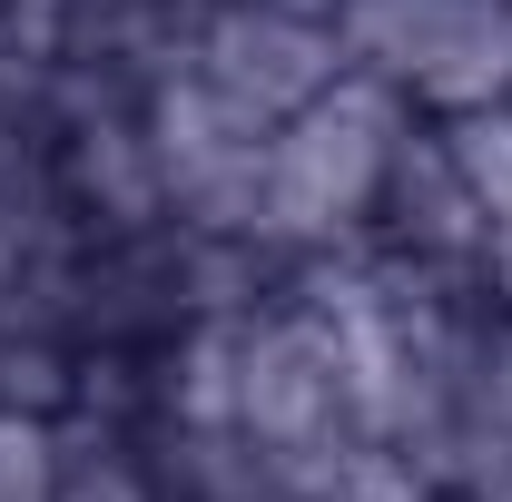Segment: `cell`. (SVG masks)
I'll return each mask as SVG.
<instances>
[{
  "instance_id": "obj_1",
  "label": "cell",
  "mask_w": 512,
  "mask_h": 502,
  "mask_svg": "<svg viewBox=\"0 0 512 502\" xmlns=\"http://www.w3.org/2000/svg\"><path fill=\"white\" fill-rule=\"evenodd\" d=\"M60 493V434L40 414L0 404V502H50Z\"/></svg>"
}]
</instances>
